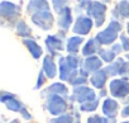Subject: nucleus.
Listing matches in <instances>:
<instances>
[{"instance_id": "10", "label": "nucleus", "mask_w": 129, "mask_h": 123, "mask_svg": "<svg viewBox=\"0 0 129 123\" xmlns=\"http://www.w3.org/2000/svg\"><path fill=\"white\" fill-rule=\"evenodd\" d=\"M91 28H92V19L89 17H85V15H80L76 19V23H75L72 31L77 34L85 36L91 31Z\"/></svg>"}, {"instance_id": "20", "label": "nucleus", "mask_w": 129, "mask_h": 123, "mask_svg": "<svg viewBox=\"0 0 129 123\" xmlns=\"http://www.w3.org/2000/svg\"><path fill=\"white\" fill-rule=\"evenodd\" d=\"M28 12L30 13H41V12H49V7L47 2H30L28 4Z\"/></svg>"}, {"instance_id": "31", "label": "nucleus", "mask_w": 129, "mask_h": 123, "mask_svg": "<svg viewBox=\"0 0 129 123\" xmlns=\"http://www.w3.org/2000/svg\"><path fill=\"white\" fill-rule=\"evenodd\" d=\"M67 3L66 2H52V5H53V8H54V10L59 14L64 8H66V7H64V5H66Z\"/></svg>"}, {"instance_id": "18", "label": "nucleus", "mask_w": 129, "mask_h": 123, "mask_svg": "<svg viewBox=\"0 0 129 123\" xmlns=\"http://www.w3.org/2000/svg\"><path fill=\"white\" fill-rule=\"evenodd\" d=\"M100 43H99V41L96 39V38H92V39H89L87 42H86V44H85V47L82 48V55L84 56H89V57H91V56H94V53L95 52H100Z\"/></svg>"}, {"instance_id": "6", "label": "nucleus", "mask_w": 129, "mask_h": 123, "mask_svg": "<svg viewBox=\"0 0 129 123\" xmlns=\"http://www.w3.org/2000/svg\"><path fill=\"white\" fill-rule=\"evenodd\" d=\"M110 94L114 98H124L129 94L128 79H115L110 83Z\"/></svg>"}, {"instance_id": "41", "label": "nucleus", "mask_w": 129, "mask_h": 123, "mask_svg": "<svg viewBox=\"0 0 129 123\" xmlns=\"http://www.w3.org/2000/svg\"><path fill=\"white\" fill-rule=\"evenodd\" d=\"M123 123H129V120H126V122H123Z\"/></svg>"}, {"instance_id": "2", "label": "nucleus", "mask_w": 129, "mask_h": 123, "mask_svg": "<svg viewBox=\"0 0 129 123\" xmlns=\"http://www.w3.org/2000/svg\"><path fill=\"white\" fill-rule=\"evenodd\" d=\"M86 12H87L89 17L95 19V26L96 27H101V24L105 22V13H106L105 4L99 3V2H90Z\"/></svg>"}, {"instance_id": "15", "label": "nucleus", "mask_w": 129, "mask_h": 123, "mask_svg": "<svg viewBox=\"0 0 129 123\" xmlns=\"http://www.w3.org/2000/svg\"><path fill=\"white\" fill-rule=\"evenodd\" d=\"M106 79H108V72H106L105 69H103V70L96 71V72L91 76L90 81H91V84H92L94 88H98V89H101V90H103V89H104V85H105V83H106Z\"/></svg>"}, {"instance_id": "28", "label": "nucleus", "mask_w": 129, "mask_h": 123, "mask_svg": "<svg viewBox=\"0 0 129 123\" xmlns=\"http://www.w3.org/2000/svg\"><path fill=\"white\" fill-rule=\"evenodd\" d=\"M75 88H77V86H80V85H82V86H85V84L87 83V79H86V76H84V75H81V74H79L74 80H71L70 81Z\"/></svg>"}, {"instance_id": "34", "label": "nucleus", "mask_w": 129, "mask_h": 123, "mask_svg": "<svg viewBox=\"0 0 129 123\" xmlns=\"http://www.w3.org/2000/svg\"><path fill=\"white\" fill-rule=\"evenodd\" d=\"M111 50L114 51V53H115V55H118V53L123 50V47H121V44H114V46L111 47Z\"/></svg>"}, {"instance_id": "22", "label": "nucleus", "mask_w": 129, "mask_h": 123, "mask_svg": "<svg viewBox=\"0 0 129 123\" xmlns=\"http://www.w3.org/2000/svg\"><path fill=\"white\" fill-rule=\"evenodd\" d=\"M82 41H84L82 37H71L69 39V42H67V48L66 50L70 53H76L79 51V47L81 46Z\"/></svg>"}, {"instance_id": "23", "label": "nucleus", "mask_w": 129, "mask_h": 123, "mask_svg": "<svg viewBox=\"0 0 129 123\" xmlns=\"http://www.w3.org/2000/svg\"><path fill=\"white\" fill-rule=\"evenodd\" d=\"M17 32H18V34H20L22 37H29L30 34H32V29L25 24V22H23V20H20L19 23H18V26H17Z\"/></svg>"}, {"instance_id": "27", "label": "nucleus", "mask_w": 129, "mask_h": 123, "mask_svg": "<svg viewBox=\"0 0 129 123\" xmlns=\"http://www.w3.org/2000/svg\"><path fill=\"white\" fill-rule=\"evenodd\" d=\"M74 118L71 114H62L57 118H53L49 120V123H72Z\"/></svg>"}, {"instance_id": "1", "label": "nucleus", "mask_w": 129, "mask_h": 123, "mask_svg": "<svg viewBox=\"0 0 129 123\" xmlns=\"http://www.w3.org/2000/svg\"><path fill=\"white\" fill-rule=\"evenodd\" d=\"M120 31H121V24L118 20H113V22H110V24L106 29L98 33L96 39L99 41L100 44H111L116 39L118 33Z\"/></svg>"}, {"instance_id": "13", "label": "nucleus", "mask_w": 129, "mask_h": 123, "mask_svg": "<svg viewBox=\"0 0 129 123\" xmlns=\"http://www.w3.org/2000/svg\"><path fill=\"white\" fill-rule=\"evenodd\" d=\"M72 23V13H71V8L70 7H66L61 13H59V17H58V26L59 28H62L63 31H67L70 28Z\"/></svg>"}, {"instance_id": "37", "label": "nucleus", "mask_w": 129, "mask_h": 123, "mask_svg": "<svg viewBox=\"0 0 129 123\" xmlns=\"http://www.w3.org/2000/svg\"><path fill=\"white\" fill-rule=\"evenodd\" d=\"M10 123H19V120H18V119H14V120H12Z\"/></svg>"}, {"instance_id": "16", "label": "nucleus", "mask_w": 129, "mask_h": 123, "mask_svg": "<svg viewBox=\"0 0 129 123\" xmlns=\"http://www.w3.org/2000/svg\"><path fill=\"white\" fill-rule=\"evenodd\" d=\"M46 44H47V48L51 52V55H56L57 51L63 48L62 39L58 38L57 36H48L47 39H46Z\"/></svg>"}, {"instance_id": "26", "label": "nucleus", "mask_w": 129, "mask_h": 123, "mask_svg": "<svg viewBox=\"0 0 129 123\" xmlns=\"http://www.w3.org/2000/svg\"><path fill=\"white\" fill-rule=\"evenodd\" d=\"M99 53H100L101 60L105 61V62H111V61L114 60V57H115V53L111 48L110 50H100Z\"/></svg>"}, {"instance_id": "19", "label": "nucleus", "mask_w": 129, "mask_h": 123, "mask_svg": "<svg viewBox=\"0 0 129 123\" xmlns=\"http://www.w3.org/2000/svg\"><path fill=\"white\" fill-rule=\"evenodd\" d=\"M23 43L28 47V50L30 51V53H32V56H33L34 58H39V57H41V55H42V48H41V46H39L34 39H32V38H25V39L23 41Z\"/></svg>"}, {"instance_id": "25", "label": "nucleus", "mask_w": 129, "mask_h": 123, "mask_svg": "<svg viewBox=\"0 0 129 123\" xmlns=\"http://www.w3.org/2000/svg\"><path fill=\"white\" fill-rule=\"evenodd\" d=\"M98 105H99V99L96 98V99H94L91 102L81 104L80 105V110H82V112H92V110H95L98 108Z\"/></svg>"}, {"instance_id": "14", "label": "nucleus", "mask_w": 129, "mask_h": 123, "mask_svg": "<svg viewBox=\"0 0 129 123\" xmlns=\"http://www.w3.org/2000/svg\"><path fill=\"white\" fill-rule=\"evenodd\" d=\"M118 109H119V104L114 99H105L103 104V112L109 119H115Z\"/></svg>"}, {"instance_id": "8", "label": "nucleus", "mask_w": 129, "mask_h": 123, "mask_svg": "<svg viewBox=\"0 0 129 123\" xmlns=\"http://www.w3.org/2000/svg\"><path fill=\"white\" fill-rule=\"evenodd\" d=\"M32 20L34 24H37L38 27H41L44 31H48L52 28L53 24V15L51 12H41V13H36L32 15Z\"/></svg>"}, {"instance_id": "35", "label": "nucleus", "mask_w": 129, "mask_h": 123, "mask_svg": "<svg viewBox=\"0 0 129 123\" xmlns=\"http://www.w3.org/2000/svg\"><path fill=\"white\" fill-rule=\"evenodd\" d=\"M121 115H123V117H129V105H126V107L121 110Z\"/></svg>"}, {"instance_id": "30", "label": "nucleus", "mask_w": 129, "mask_h": 123, "mask_svg": "<svg viewBox=\"0 0 129 123\" xmlns=\"http://www.w3.org/2000/svg\"><path fill=\"white\" fill-rule=\"evenodd\" d=\"M123 79H128L129 78V62L124 61V64L121 66V70H120V74H119Z\"/></svg>"}, {"instance_id": "21", "label": "nucleus", "mask_w": 129, "mask_h": 123, "mask_svg": "<svg viewBox=\"0 0 129 123\" xmlns=\"http://www.w3.org/2000/svg\"><path fill=\"white\" fill-rule=\"evenodd\" d=\"M123 64H124V60H123V58H118V60H115V61H114L113 64H110L109 66H106V67H105V70H106L108 75H109V76L119 75V74H120V70H121Z\"/></svg>"}, {"instance_id": "4", "label": "nucleus", "mask_w": 129, "mask_h": 123, "mask_svg": "<svg viewBox=\"0 0 129 123\" xmlns=\"http://www.w3.org/2000/svg\"><path fill=\"white\" fill-rule=\"evenodd\" d=\"M47 109L53 115H62L67 109V103L64 98L59 95H48L47 99Z\"/></svg>"}, {"instance_id": "3", "label": "nucleus", "mask_w": 129, "mask_h": 123, "mask_svg": "<svg viewBox=\"0 0 129 123\" xmlns=\"http://www.w3.org/2000/svg\"><path fill=\"white\" fill-rule=\"evenodd\" d=\"M2 102L8 107V109L13 110V112H19L22 113V115L25 119H32V115L27 112V109L24 108V105L13 95L9 93H2Z\"/></svg>"}, {"instance_id": "11", "label": "nucleus", "mask_w": 129, "mask_h": 123, "mask_svg": "<svg viewBox=\"0 0 129 123\" xmlns=\"http://www.w3.org/2000/svg\"><path fill=\"white\" fill-rule=\"evenodd\" d=\"M101 66H103V60H100L96 56L87 57L82 64V69H85L87 72H94V74L101 70Z\"/></svg>"}, {"instance_id": "33", "label": "nucleus", "mask_w": 129, "mask_h": 123, "mask_svg": "<svg viewBox=\"0 0 129 123\" xmlns=\"http://www.w3.org/2000/svg\"><path fill=\"white\" fill-rule=\"evenodd\" d=\"M46 81V78H44V71L42 70L38 75V80H37V84H36V89H39Z\"/></svg>"}, {"instance_id": "9", "label": "nucleus", "mask_w": 129, "mask_h": 123, "mask_svg": "<svg viewBox=\"0 0 129 123\" xmlns=\"http://www.w3.org/2000/svg\"><path fill=\"white\" fill-rule=\"evenodd\" d=\"M20 14V7L9 3V2H2L0 3V15L5 19H15Z\"/></svg>"}, {"instance_id": "40", "label": "nucleus", "mask_w": 129, "mask_h": 123, "mask_svg": "<svg viewBox=\"0 0 129 123\" xmlns=\"http://www.w3.org/2000/svg\"><path fill=\"white\" fill-rule=\"evenodd\" d=\"M126 29H128V33H129V23H128V27H126Z\"/></svg>"}, {"instance_id": "39", "label": "nucleus", "mask_w": 129, "mask_h": 123, "mask_svg": "<svg viewBox=\"0 0 129 123\" xmlns=\"http://www.w3.org/2000/svg\"><path fill=\"white\" fill-rule=\"evenodd\" d=\"M110 123H115V119H111V122Z\"/></svg>"}, {"instance_id": "17", "label": "nucleus", "mask_w": 129, "mask_h": 123, "mask_svg": "<svg viewBox=\"0 0 129 123\" xmlns=\"http://www.w3.org/2000/svg\"><path fill=\"white\" fill-rule=\"evenodd\" d=\"M43 71L47 75V78H51V79L57 75V67H56V64L52 60V57H49V56L44 57V60H43Z\"/></svg>"}, {"instance_id": "38", "label": "nucleus", "mask_w": 129, "mask_h": 123, "mask_svg": "<svg viewBox=\"0 0 129 123\" xmlns=\"http://www.w3.org/2000/svg\"><path fill=\"white\" fill-rule=\"evenodd\" d=\"M75 123H80V120H79V118H76V122Z\"/></svg>"}, {"instance_id": "5", "label": "nucleus", "mask_w": 129, "mask_h": 123, "mask_svg": "<svg viewBox=\"0 0 129 123\" xmlns=\"http://www.w3.org/2000/svg\"><path fill=\"white\" fill-rule=\"evenodd\" d=\"M96 99V95H95V91L90 88H86V86H77V88H74V93H72V96H71V100H75V102H79L80 105L84 104V103H87V102H91Z\"/></svg>"}, {"instance_id": "12", "label": "nucleus", "mask_w": 129, "mask_h": 123, "mask_svg": "<svg viewBox=\"0 0 129 123\" xmlns=\"http://www.w3.org/2000/svg\"><path fill=\"white\" fill-rule=\"evenodd\" d=\"M59 95V96H64L66 98L67 95H69V90H67V88L64 86L63 84H61V83H54V84H52L49 88H47L46 90H43L42 91V95Z\"/></svg>"}, {"instance_id": "29", "label": "nucleus", "mask_w": 129, "mask_h": 123, "mask_svg": "<svg viewBox=\"0 0 129 123\" xmlns=\"http://www.w3.org/2000/svg\"><path fill=\"white\" fill-rule=\"evenodd\" d=\"M87 123H110V119L100 115H92L87 119Z\"/></svg>"}, {"instance_id": "32", "label": "nucleus", "mask_w": 129, "mask_h": 123, "mask_svg": "<svg viewBox=\"0 0 129 123\" xmlns=\"http://www.w3.org/2000/svg\"><path fill=\"white\" fill-rule=\"evenodd\" d=\"M120 42H121V47L124 51H129V38L125 36V34H121L120 37Z\"/></svg>"}, {"instance_id": "24", "label": "nucleus", "mask_w": 129, "mask_h": 123, "mask_svg": "<svg viewBox=\"0 0 129 123\" xmlns=\"http://www.w3.org/2000/svg\"><path fill=\"white\" fill-rule=\"evenodd\" d=\"M116 10H118L120 17L129 18V2H120V3H118Z\"/></svg>"}, {"instance_id": "7", "label": "nucleus", "mask_w": 129, "mask_h": 123, "mask_svg": "<svg viewBox=\"0 0 129 123\" xmlns=\"http://www.w3.org/2000/svg\"><path fill=\"white\" fill-rule=\"evenodd\" d=\"M79 74H80V70L72 69L69 65L66 57H62V56L59 57V78H61V80H64V81H69L70 83Z\"/></svg>"}, {"instance_id": "36", "label": "nucleus", "mask_w": 129, "mask_h": 123, "mask_svg": "<svg viewBox=\"0 0 129 123\" xmlns=\"http://www.w3.org/2000/svg\"><path fill=\"white\" fill-rule=\"evenodd\" d=\"M105 95H106V91H105V90L103 89V90L100 91V96H105Z\"/></svg>"}]
</instances>
